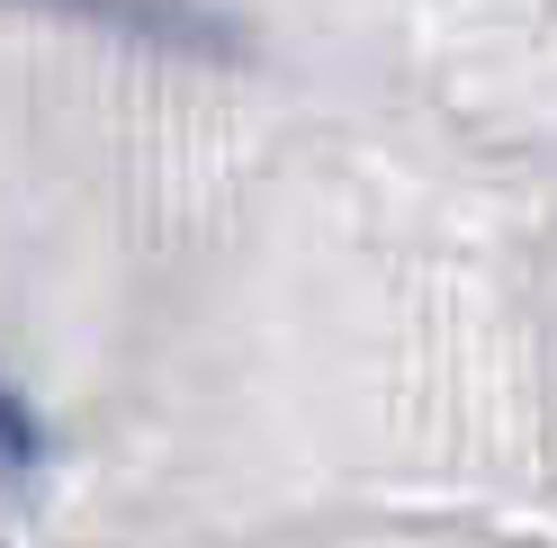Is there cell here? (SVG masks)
<instances>
[{"label": "cell", "mask_w": 557, "mask_h": 548, "mask_svg": "<svg viewBox=\"0 0 557 548\" xmlns=\"http://www.w3.org/2000/svg\"><path fill=\"white\" fill-rule=\"evenodd\" d=\"M0 10H46V18H73V27H109V37H135L153 54H207V63L243 54V37L207 0H0Z\"/></svg>", "instance_id": "cell-1"}]
</instances>
